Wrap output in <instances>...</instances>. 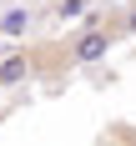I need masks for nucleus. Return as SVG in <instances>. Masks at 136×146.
I'll use <instances>...</instances> for the list:
<instances>
[{"instance_id": "f257e3e1", "label": "nucleus", "mask_w": 136, "mask_h": 146, "mask_svg": "<svg viewBox=\"0 0 136 146\" xmlns=\"http://www.w3.org/2000/svg\"><path fill=\"white\" fill-rule=\"evenodd\" d=\"M111 40H116V25H96V20H91V25L71 40V66H91V60H101L106 50H111Z\"/></svg>"}, {"instance_id": "f03ea898", "label": "nucleus", "mask_w": 136, "mask_h": 146, "mask_svg": "<svg viewBox=\"0 0 136 146\" xmlns=\"http://www.w3.org/2000/svg\"><path fill=\"white\" fill-rule=\"evenodd\" d=\"M30 76H35V50H30V45H15L10 56L0 60V91L5 86H25Z\"/></svg>"}, {"instance_id": "7ed1b4c3", "label": "nucleus", "mask_w": 136, "mask_h": 146, "mask_svg": "<svg viewBox=\"0 0 136 146\" xmlns=\"http://www.w3.org/2000/svg\"><path fill=\"white\" fill-rule=\"evenodd\" d=\"M121 30H126V35H136V0L126 5V15H121Z\"/></svg>"}]
</instances>
